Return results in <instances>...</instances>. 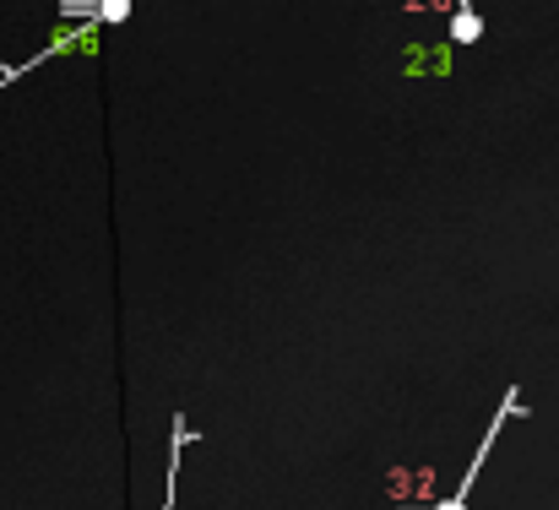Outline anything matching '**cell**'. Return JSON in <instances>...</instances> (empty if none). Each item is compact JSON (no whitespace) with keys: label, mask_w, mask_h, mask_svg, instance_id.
<instances>
[{"label":"cell","mask_w":559,"mask_h":510,"mask_svg":"<svg viewBox=\"0 0 559 510\" xmlns=\"http://www.w3.org/2000/svg\"><path fill=\"white\" fill-rule=\"evenodd\" d=\"M516 413H527V402H522V391L511 386V391H506V402H500V413H495V424L484 429V446L473 451V462H467V473H462V484H456V489H451V495H445L440 506H429V510H467V500H473V484H478V473H484V462H489V451H495V440H500V429H506V424H511ZM407 510H413V506H407Z\"/></svg>","instance_id":"6da1fadb"},{"label":"cell","mask_w":559,"mask_h":510,"mask_svg":"<svg viewBox=\"0 0 559 510\" xmlns=\"http://www.w3.org/2000/svg\"><path fill=\"white\" fill-rule=\"evenodd\" d=\"M190 446V424L186 413H175V446H169V489H164V510H175L180 500V451Z\"/></svg>","instance_id":"7a4b0ae2"},{"label":"cell","mask_w":559,"mask_h":510,"mask_svg":"<svg viewBox=\"0 0 559 510\" xmlns=\"http://www.w3.org/2000/svg\"><path fill=\"white\" fill-rule=\"evenodd\" d=\"M451 38H456V44H478V38H484V16H478V5H473V0H456Z\"/></svg>","instance_id":"3957f363"},{"label":"cell","mask_w":559,"mask_h":510,"mask_svg":"<svg viewBox=\"0 0 559 510\" xmlns=\"http://www.w3.org/2000/svg\"><path fill=\"white\" fill-rule=\"evenodd\" d=\"M131 11V0H104V22H120Z\"/></svg>","instance_id":"277c9868"}]
</instances>
